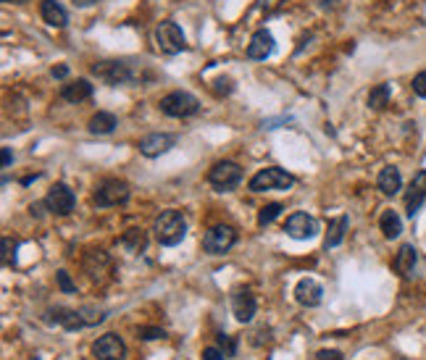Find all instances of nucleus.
I'll return each mask as SVG.
<instances>
[{
    "instance_id": "obj_7",
    "label": "nucleus",
    "mask_w": 426,
    "mask_h": 360,
    "mask_svg": "<svg viewBox=\"0 0 426 360\" xmlns=\"http://www.w3.org/2000/svg\"><path fill=\"white\" fill-rule=\"evenodd\" d=\"M92 74L103 79L106 85H127V82L137 79V74L124 61H100V64L92 66Z\"/></svg>"
},
{
    "instance_id": "obj_21",
    "label": "nucleus",
    "mask_w": 426,
    "mask_h": 360,
    "mask_svg": "<svg viewBox=\"0 0 426 360\" xmlns=\"http://www.w3.org/2000/svg\"><path fill=\"white\" fill-rule=\"evenodd\" d=\"M61 98L66 100V103H85V100L92 98V85H90L87 79H77V82H71V85H64V89H61Z\"/></svg>"
},
{
    "instance_id": "obj_41",
    "label": "nucleus",
    "mask_w": 426,
    "mask_h": 360,
    "mask_svg": "<svg viewBox=\"0 0 426 360\" xmlns=\"http://www.w3.org/2000/svg\"><path fill=\"white\" fill-rule=\"evenodd\" d=\"M397 360H405V358H397Z\"/></svg>"
},
{
    "instance_id": "obj_34",
    "label": "nucleus",
    "mask_w": 426,
    "mask_h": 360,
    "mask_svg": "<svg viewBox=\"0 0 426 360\" xmlns=\"http://www.w3.org/2000/svg\"><path fill=\"white\" fill-rule=\"evenodd\" d=\"M219 345L221 347H224V352H227V358H232V355H234V352H237V339L234 337H227V334H219Z\"/></svg>"
},
{
    "instance_id": "obj_36",
    "label": "nucleus",
    "mask_w": 426,
    "mask_h": 360,
    "mask_svg": "<svg viewBox=\"0 0 426 360\" xmlns=\"http://www.w3.org/2000/svg\"><path fill=\"white\" fill-rule=\"evenodd\" d=\"M203 360H227V352L221 347H206L203 350Z\"/></svg>"
},
{
    "instance_id": "obj_33",
    "label": "nucleus",
    "mask_w": 426,
    "mask_h": 360,
    "mask_svg": "<svg viewBox=\"0 0 426 360\" xmlns=\"http://www.w3.org/2000/svg\"><path fill=\"white\" fill-rule=\"evenodd\" d=\"M232 89H234V85H232L229 77H219L213 82V92H216V95H229Z\"/></svg>"
},
{
    "instance_id": "obj_30",
    "label": "nucleus",
    "mask_w": 426,
    "mask_h": 360,
    "mask_svg": "<svg viewBox=\"0 0 426 360\" xmlns=\"http://www.w3.org/2000/svg\"><path fill=\"white\" fill-rule=\"evenodd\" d=\"M137 337L145 339V342H153V339H164L166 331L161 326H140L137 329Z\"/></svg>"
},
{
    "instance_id": "obj_2",
    "label": "nucleus",
    "mask_w": 426,
    "mask_h": 360,
    "mask_svg": "<svg viewBox=\"0 0 426 360\" xmlns=\"http://www.w3.org/2000/svg\"><path fill=\"white\" fill-rule=\"evenodd\" d=\"M161 110L166 116H174V119H187V116H195L200 110V100L190 92L176 89V92H169L166 98H161Z\"/></svg>"
},
{
    "instance_id": "obj_18",
    "label": "nucleus",
    "mask_w": 426,
    "mask_h": 360,
    "mask_svg": "<svg viewBox=\"0 0 426 360\" xmlns=\"http://www.w3.org/2000/svg\"><path fill=\"white\" fill-rule=\"evenodd\" d=\"M85 271L90 273V279H92V282H100V279H103V273L111 271L108 255H106L103 250H90L87 258H85Z\"/></svg>"
},
{
    "instance_id": "obj_39",
    "label": "nucleus",
    "mask_w": 426,
    "mask_h": 360,
    "mask_svg": "<svg viewBox=\"0 0 426 360\" xmlns=\"http://www.w3.org/2000/svg\"><path fill=\"white\" fill-rule=\"evenodd\" d=\"M13 161V155H11V147H3V168H8Z\"/></svg>"
},
{
    "instance_id": "obj_24",
    "label": "nucleus",
    "mask_w": 426,
    "mask_h": 360,
    "mask_svg": "<svg viewBox=\"0 0 426 360\" xmlns=\"http://www.w3.org/2000/svg\"><path fill=\"white\" fill-rule=\"evenodd\" d=\"M348 216H337V219L329 221V229H327V240H324V245L327 247H337L339 242L345 240V231H348Z\"/></svg>"
},
{
    "instance_id": "obj_12",
    "label": "nucleus",
    "mask_w": 426,
    "mask_h": 360,
    "mask_svg": "<svg viewBox=\"0 0 426 360\" xmlns=\"http://www.w3.org/2000/svg\"><path fill=\"white\" fill-rule=\"evenodd\" d=\"M176 137L174 134H166V131H155V134H148L140 140V153L145 158H155V155H164L174 147Z\"/></svg>"
},
{
    "instance_id": "obj_19",
    "label": "nucleus",
    "mask_w": 426,
    "mask_h": 360,
    "mask_svg": "<svg viewBox=\"0 0 426 360\" xmlns=\"http://www.w3.org/2000/svg\"><path fill=\"white\" fill-rule=\"evenodd\" d=\"M40 13H43V22L50 24V27H55V29L66 27V22H69V13H66V8L58 3V0H43Z\"/></svg>"
},
{
    "instance_id": "obj_23",
    "label": "nucleus",
    "mask_w": 426,
    "mask_h": 360,
    "mask_svg": "<svg viewBox=\"0 0 426 360\" xmlns=\"http://www.w3.org/2000/svg\"><path fill=\"white\" fill-rule=\"evenodd\" d=\"M379 229H382L387 240H397L403 234V221H400V216L395 210H384L382 219H379Z\"/></svg>"
},
{
    "instance_id": "obj_3",
    "label": "nucleus",
    "mask_w": 426,
    "mask_h": 360,
    "mask_svg": "<svg viewBox=\"0 0 426 360\" xmlns=\"http://www.w3.org/2000/svg\"><path fill=\"white\" fill-rule=\"evenodd\" d=\"M295 185V179H292V174H287L284 168H276V166H271V168H263V171H258V174L250 179V192H269V189H290V187Z\"/></svg>"
},
{
    "instance_id": "obj_28",
    "label": "nucleus",
    "mask_w": 426,
    "mask_h": 360,
    "mask_svg": "<svg viewBox=\"0 0 426 360\" xmlns=\"http://www.w3.org/2000/svg\"><path fill=\"white\" fill-rule=\"evenodd\" d=\"M282 213V203H269V206H263L258 210V226H269L276 221V216Z\"/></svg>"
},
{
    "instance_id": "obj_10",
    "label": "nucleus",
    "mask_w": 426,
    "mask_h": 360,
    "mask_svg": "<svg viewBox=\"0 0 426 360\" xmlns=\"http://www.w3.org/2000/svg\"><path fill=\"white\" fill-rule=\"evenodd\" d=\"M284 231L292 237V240H313L318 231V224L313 216H308V213H303V210H297V213H292L290 219H287V224H284Z\"/></svg>"
},
{
    "instance_id": "obj_38",
    "label": "nucleus",
    "mask_w": 426,
    "mask_h": 360,
    "mask_svg": "<svg viewBox=\"0 0 426 360\" xmlns=\"http://www.w3.org/2000/svg\"><path fill=\"white\" fill-rule=\"evenodd\" d=\"M53 77H58V79H64L66 74H69V66L66 64H61V66H53V71H50Z\"/></svg>"
},
{
    "instance_id": "obj_22",
    "label": "nucleus",
    "mask_w": 426,
    "mask_h": 360,
    "mask_svg": "<svg viewBox=\"0 0 426 360\" xmlns=\"http://www.w3.org/2000/svg\"><path fill=\"white\" fill-rule=\"evenodd\" d=\"M416 261H418V252H416L413 245H403L395 255V271L400 276H411L416 268Z\"/></svg>"
},
{
    "instance_id": "obj_4",
    "label": "nucleus",
    "mask_w": 426,
    "mask_h": 360,
    "mask_svg": "<svg viewBox=\"0 0 426 360\" xmlns=\"http://www.w3.org/2000/svg\"><path fill=\"white\" fill-rule=\"evenodd\" d=\"M208 182L219 192H232L242 182V168L234 161H219L208 171Z\"/></svg>"
},
{
    "instance_id": "obj_27",
    "label": "nucleus",
    "mask_w": 426,
    "mask_h": 360,
    "mask_svg": "<svg viewBox=\"0 0 426 360\" xmlns=\"http://www.w3.org/2000/svg\"><path fill=\"white\" fill-rule=\"evenodd\" d=\"M121 245H124L129 252H142L145 250V245H148V237H145V231L142 229H127L124 231V237H121Z\"/></svg>"
},
{
    "instance_id": "obj_11",
    "label": "nucleus",
    "mask_w": 426,
    "mask_h": 360,
    "mask_svg": "<svg viewBox=\"0 0 426 360\" xmlns=\"http://www.w3.org/2000/svg\"><path fill=\"white\" fill-rule=\"evenodd\" d=\"M92 355L98 360H124L127 355V347H124V342H121L119 334H103V337L95 339V345H92Z\"/></svg>"
},
{
    "instance_id": "obj_13",
    "label": "nucleus",
    "mask_w": 426,
    "mask_h": 360,
    "mask_svg": "<svg viewBox=\"0 0 426 360\" xmlns=\"http://www.w3.org/2000/svg\"><path fill=\"white\" fill-rule=\"evenodd\" d=\"M295 300L300 303L303 308H316L321 305V300H324V287L316 282V279H311V276H306V279H300L295 287Z\"/></svg>"
},
{
    "instance_id": "obj_31",
    "label": "nucleus",
    "mask_w": 426,
    "mask_h": 360,
    "mask_svg": "<svg viewBox=\"0 0 426 360\" xmlns=\"http://www.w3.org/2000/svg\"><path fill=\"white\" fill-rule=\"evenodd\" d=\"M79 313L85 318V326H95V324H100V321L106 318V313H103V310H95V308H82Z\"/></svg>"
},
{
    "instance_id": "obj_5",
    "label": "nucleus",
    "mask_w": 426,
    "mask_h": 360,
    "mask_svg": "<svg viewBox=\"0 0 426 360\" xmlns=\"http://www.w3.org/2000/svg\"><path fill=\"white\" fill-rule=\"evenodd\" d=\"M237 245V231L227 226V224H219V226H211L203 237V250L208 255H224L229 252L232 247Z\"/></svg>"
},
{
    "instance_id": "obj_8",
    "label": "nucleus",
    "mask_w": 426,
    "mask_h": 360,
    "mask_svg": "<svg viewBox=\"0 0 426 360\" xmlns=\"http://www.w3.org/2000/svg\"><path fill=\"white\" fill-rule=\"evenodd\" d=\"M129 200V185L124 179H108L98 187L95 192V203L100 208H113V206H124Z\"/></svg>"
},
{
    "instance_id": "obj_15",
    "label": "nucleus",
    "mask_w": 426,
    "mask_h": 360,
    "mask_svg": "<svg viewBox=\"0 0 426 360\" xmlns=\"http://www.w3.org/2000/svg\"><path fill=\"white\" fill-rule=\"evenodd\" d=\"M255 310H258V303H255V297H253L248 289H240V292L232 295V313H234V318H237L240 324L253 321V318H255Z\"/></svg>"
},
{
    "instance_id": "obj_32",
    "label": "nucleus",
    "mask_w": 426,
    "mask_h": 360,
    "mask_svg": "<svg viewBox=\"0 0 426 360\" xmlns=\"http://www.w3.org/2000/svg\"><path fill=\"white\" fill-rule=\"evenodd\" d=\"M58 287L64 289L66 295H71V292H77V284L71 282V276H69V271H58Z\"/></svg>"
},
{
    "instance_id": "obj_6",
    "label": "nucleus",
    "mask_w": 426,
    "mask_h": 360,
    "mask_svg": "<svg viewBox=\"0 0 426 360\" xmlns=\"http://www.w3.org/2000/svg\"><path fill=\"white\" fill-rule=\"evenodd\" d=\"M155 43H158V50L166 55H176L187 48L185 32H182V27L174 22L158 24V29H155Z\"/></svg>"
},
{
    "instance_id": "obj_25",
    "label": "nucleus",
    "mask_w": 426,
    "mask_h": 360,
    "mask_svg": "<svg viewBox=\"0 0 426 360\" xmlns=\"http://www.w3.org/2000/svg\"><path fill=\"white\" fill-rule=\"evenodd\" d=\"M116 116L113 113H106V110H100V113H95L92 119H90V131L92 134H111V131L116 129Z\"/></svg>"
},
{
    "instance_id": "obj_37",
    "label": "nucleus",
    "mask_w": 426,
    "mask_h": 360,
    "mask_svg": "<svg viewBox=\"0 0 426 360\" xmlns=\"http://www.w3.org/2000/svg\"><path fill=\"white\" fill-rule=\"evenodd\" d=\"M313 360H342V352H337V350H318Z\"/></svg>"
},
{
    "instance_id": "obj_26",
    "label": "nucleus",
    "mask_w": 426,
    "mask_h": 360,
    "mask_svg": "<svg viewBox=\"0 0 426 360\" xmlns=\"http://www.w3.org/2000/svg\"><path fill=\"white\" fill-rule=\"evenodd\" d=\"M390 95H392V87L390 85H376V87L369 92V108L382 110L390 106Z\"/></svg>"
},
{
    "instance_id": "obj_40",
    "label": "nucleus",
    "mask_w": 426,
    "mask_h": 360,
    "mask_svg": "<svg viewBox=\"0 0 426 360\" xmlns=\"http://www.w3.org/2000/svg\"><path fill=\"white\" fill-rule=\"evenodd\" d=\"M92 3H98V0H74V6H79V8H87Z\"/></svg>"
},
{
    "instance_id": "obj_14",
    "label": "nucleus",
    "mask_w": 426,
    "mask_h": 360,
    "mask_svg": "<svg viewBox=\"0 0 426 360\" xmlns=\"http://www.w3.org/2000/svg\"><path fill=\"white\" fill-rule=\"evenodd\" d=\"M426 200V171H418L413 176V182L408 187V195H405V213L413 219L416 213H418V208L424 206Z\"/></svg>"
},
{
    "instance_id": "obj_17",
    "label": "nucleus",
    "mask_w": 426,
    "mask_h": 360,
    "mask_svg": "<svg viewBox=\"0 0 426 360\" xmlns=\"http://www.w3.org/2000/svg\"><path fill=\"white\" fill-rule=\"evenodd\" d=\"M271 53H274V37H271V32L261 29V32L253 34L250 45H248V58H253V61H266V58H269Z\"/></svg>"
},
{
    "instance_id": "obj_20",
    "label": "nucleus",
    "mask_w": 426,
    "mask_h": 360,
    "mask_svg": "<svg viewBox=\"0 0 426 360\" xmlns=\"http://www.w3.org/2000/svg\"><path fill=\"white\" fill-rule=\"evenodd\" d=\"M376 187H379L387 197H392V195H397V192L403 189V176H400V171H397L395 166H387V168H382V171H379Z\"/></svg>"
},
{
    "instance_id": "obj_35",
    "label": "nucleus",
    "mask_w": 426,
    "mask_h": 360,
    "mask_svg": "<svg viewBox=\"0 0 426 360\" xmlns=\"http://www.w3.org/2000/svg\"><path fill=\"white\" fill-rule=\"evenodd\" d=\"M413 92L418 95V98L426 100V71H418L413 77Z\"/></svg>"
},
{
    "instance_id": "obj_1",
    "label": "nucleus",
    "mask_w": 426,
    "mask_h": 360,
    "mask_svg": "<svg viewBox=\"0 0 426 360\" xmlns=\"http://www.w3.org/2000/svg\"><path fill=\"white\" fill-rule=\"evenodd\" d=\"M155 240L161 242L164 247H174L187 237V221L179 210H164L158 219H155Z\"/></svg>"
},
{
    "instance_id": "obj_16",
    "label": "nucleus",
    "mask_w": 426,
    "mask_h": 360,
    "mask_svg": "<svg viewBox=\"0 0 426 360\" xmlns=\"http://www.w3.org/2000/svg\"><path fill=\"white\" fill-rule=\"evenodd\" d=\"M48 321L64 326L66 331H77V329L85 326L82 313H79V310H71V308H50V310H48Z\"/></svg>"
},
{
    "instance_id": "obj_29",
    "label": "nucleus",
    "mask_w": 426,
    "mask_h": 360,
    "mask_svg": "<svg viewBox=\"0 0 426 360\" xmlns=\"http://www.w3.org/2000/svg\"><path fill=\"white\" fill-rule=\"evenodd\" d=\"M16 247H19V242L11 240V237H3V266L6 268L16 266Z\"/></svg>"
},
{
    "instance_id": "obj_9",
    "label": "nucleus",
    "mask_w": 426,
    "mask_h": 360,
    "mask_svg": "<svg viewBox=\"0 0 426 360\" xmlns=\"http://www.w3.org/2000/svg\"><path fill=\"white\" fill-rule=\"evenodd\" d=\"M74 206H77V195L66 185H53L50 192L45 195V208L55 216H69L74 210Z\"/></svg>"
}]
</instances>
